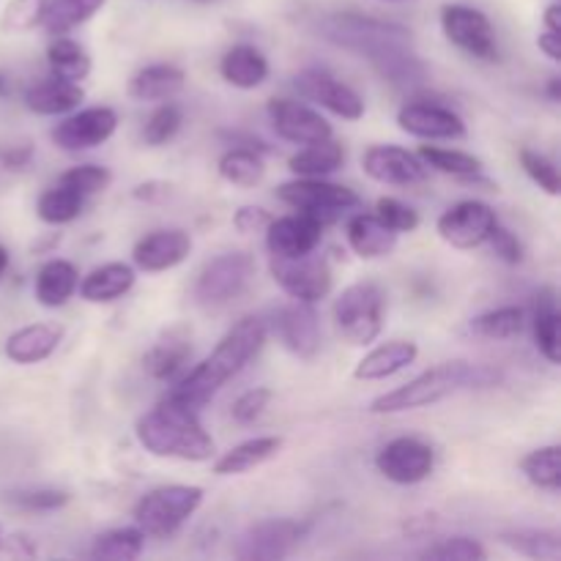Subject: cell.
<instances>
[{"label":"cell","mask_w":561,"mask_h":561,"mask_svg":"<svg viewBox=\"0 0 561 561\" xmlns=\"http://www.w3.org/2000/svg\"><path fill=\"white\" fill-rule=\"evenodd\" d=\"M542 22H546V31L561 33V5L559 3L548 5L546 14H542Z\"/></svg>","instance_id":"obj_56"},{"label":"cell","mask_w":561,"mask_h":561,"mask_svg":"<svg viewBox=\"0 0 561 561\" xmlns=\"http://www.w3.org/2000/svg\"><path fill=\"white\" fill-rule=\"evenodd\" d=\"M307 524L294 518H266L247 526L236 542V557L241 561H279L299 548Z\"/></svg>","instance_id":"obj_10"},{"label":"cell","mask_w":561,"mask_h":561,"mask_svg":"<svg viewBox=\"0 0 561 561\" xmlns=\"http://www.w3.org/2000/svg\"><path fill=\"white\" fill-rule=\"evenodd\" d=\"M345 239L348 247L365 261H378L387 257L398 247V233L381 222L376 214H356L345 225Z\"/></svg>","instance_id":"obj_26"},{"label":"cell","mask_w":561,"mask_h":561,"mask_svg":"<svg viewBox=\"0 0 561 561\" xmlns=\"http://www.w3.org/2000/svg\"><path fill=\"white\" fill-rule=\"evenodd\" d=\"M367 179L387 186H414L427 179V164L400 146H373L362 157Z\"/></svg>","instance_id":"obj_18"},{"label":"cell","mask_w":561,"mask_h":561,"mask_svg":"<svg viewBox=\"0 0 561 561\" xmlns=\"http://www.w3.org/2000/svg\"><path fill=\"white\" fill-rule=\"evenodd\" d=\"M272 389L266 387H255V389H247L244 394H239L233 403V409H230V416H233L236 425H252V422H257L263 416V411L268 409V403H272Z\"/></svg>","instance_id":"obj_50"},{"label":"cell","mask_w":561,"mask_h":561,"mask_svg":"<svg viewBox=\"0 0 561 561\" xmlns=\"http://www.w3.org/2000/svg\"><path fill=\"white\" fill-rule=\"evenodd\" d=\"M398 126L420 140H460L466 137V121L453 107L431 102H411L400 107Z\"/></svg>","instance_id":"obj_20"},{"label":"cell","mask_w":561,"mask_h":561,"mask_svg":"<svg viewBox=\"0 0 561 561\" xmlns=\"http://www.w3.org/2000/svg\"><path fill=\"white\" fill-rule=\"evenodd\" d=\"M33 162V146L31 142H22V146H9L0 151V164L5 170H25Z\"/></svg>","instance_id":"obj_53"},{"label":"cell","mask_w":561,"mask_h":561,"mask_svg":"<svg viewBox=\"0 0 561 561\" xmlns=\"http://www.w3.org/2000/svg\"><path fill=\"white\" fill-rule=\"evenodd\" d=\"M77 285H80V274L75 263L53 257L36 274V301L49 310H58L77 294Z\"/></svg>","instance_id":"obj_30"},{"label":"cell","mask_w":561,"mask_h":561,"mask_svg":"<svg viewBox=\"0 0 561 561\" xmlns=\"http://www.w3.org/2000/svg\"><path fill=\"white\" fill-rule=\"evenodd\" d=\"M277 197L288 203L290 208H296V211L312 214L323 225L334 222V219H340L345 211H351V208L362 203V197L354 190H348V186L332 184V181L323 179H301V175L279 184Z\"/></svg>","instance_id":"obj_8"},{"label":"cell","mask_w":561,"mask_h":561,"mask_svg":"<svg viewBox=\"0 0 561 561\" xmlns=\"http://www.w3.org/2000/svg\"><path fill=\"white\" fill-rule=\"evenodd\" d=\"M279 449H283V438L279 436H257V438H250V442H241L239 447L228 449V453L214 463V474L219 477L247 474V471L257 469V466L277 458Z\"/></svg>","instance_id":"obj_31"},{"label":"cell","mask_w":561,"mask_h":561,"mask_svg":"<svg viewBox=\"0 0 561 561\" xmlns=\"http://www.w3.org/2000/svg\"><path fill=\"white\" fill-rule=\"evenodd\" d=\"M268 60L252 44H233L228 53L219 60V75L228 85L239 88V91H252V88L263 85L268 80Z\"/></svg>","instance_id":"obj_27"},{"label":"cell","mask_w":561,"mask_h":561,"mask_svg":"<svg viewBox=\"0 0 561 561\" xmlns=\"http://www.w3.org/2000/svg\"><path fill=\"white\" fill-rule=\"evenodd\" d=\"M296 91L310 102L321 104L323 110L334 113L337 118L345 121H359L365 115V99L354 91L351 85L340 82L337 77L327 75V71L307 69L296 75Z\"/></svg>","instance_id":"obj_17"},{"label":"cell","mask_w":561,"mask_h":561,"mask_svg":"<svg viewBox=\"0 0 561 561\" xmlns=\"http://www.w3.org/2000/svg\"><path fill=\"white\" fill-rule=\"evenodd\" d=\"M82 99H85V91L80 88V82L49 77V80H38L27 88L25 107L36 115H64L80 107Z\"/></svg>","instance_id":"obj_28"},{"label":"cell","mask_w":561,"mask_h":561,"mask_svg":"<svg viewBox=\"0 0 561 561\" xmlns=\"http://www.w3.org/2000/svg\"><path fill=\"white\" fill-rule=\"evenodd\" d=\"M146 548V535L137 526H121L99 535L91 546V557L99 561H135Z\"/></svg>","instance_id":"obj_35"},{"label":"cell","mask_w":561,"mask_h":561,"mask_svg":"<svg viewBox=\"0 0 561 561\" xmlns=\"http://www.w3.org/2000/svg\"><path fill=\"white\" fill-rule=\"evenodd\" d=\"M274 337L288 354L299 359H312L321 348V327H318V312L310 301H288L279 307L268 321Z\"/></svg>","instance_id":"obj_14"},{"label":"cell","mask_w":561,"mask_h":561,"mask_svg":"<svg viewBox=\"0 0 561 561\" xmlns=\"http://www.w3.org/2000/svg\"><path fill=\"white\" fill-rule=\"evenodd\" d=\"M416 356H420V345L411 340H392L362 356L359 365L354 367V378L356 381H387L414 365Z\"/></svg>","instance_id":"obj_25"},{"label":"cell","mask_w":561,"mask_h":561,"mask_svg":"<svg viewBox=\"0 0 561 561\" xmlns=\"http://www.w3.org/2000/svg\"><path fill=\"white\" fill-rule=\"evenodd\" d=\"M58 184L69 186V190L80 192L82 197H93L99 195V192L107 190L110 184H113V173H110L107 168H102V164H77V168L66 170L64 175H60Z\"/></svg>","instance_id":"obj_47"},{"label":"cell","mask_w":561,"mask_h":561,"mask_svg":"<svg viewBox=\"0 0 561 561\" xmlns=\"http://www.w3.org/2000/svg\"><path fill=\"white\" fill-rule=\"evenodd\" d=\"M334 321L351 345L376 343L383 329V290L376 283H354L334 301Z\"/></svg>","instance_id":"obj_6"},{"label":"cell","mask_w":561,"mask_h":561,"mask_svg":"<svg viewBox=\"0 0 561 561\" xmlns=\"http://www.w3.org/2000/svg\"><path fill=\"white\" fill-rule=\"evenodd\" d=\"M107 0H49L42 25L49 36H64L91 20Z\"/></svg>","instance_id":"obj_38"},{"label":"cell","mask_w":561,"mask_h":561,"mask_svg":"<svg viewBox=\"0 0 561 561\" xmlns=\"http://www.w3.org/2000/svg\"><path fill=\"white\" fill-rule=\"evenodd\" d=\"M488 244H491L493 255H496L499 261L510 263V266H518V263L524 261V244H520L518 236H515L510 228H504L502 222L491 230Z\"/></svg>","instance_id":"obj_51"},{"label":"cell","mask_w":561,"mask_h":561,"mask_svg":"<svg viewBox=\"0 0 561 561\" xmlns=\"http://www.w3.org/2000/svg\"><path fill=\"white\" fill-rule=\"evenodd\" d=\"M499 225L496 211L482 201H460L438 217L436 230L455 250H477Z\"/></svg>","instance_id":"obj_13"},{"label":"cell","mask_w":561,"mask_h":561,"mask_svg":"<svg viewBox=\"0 0 561 561\" xmlns=\"http://www.w3.org/2000/svg\"><path fill=\"white\" fill-rule=\"evenodd\" d=\"M268 121L283 140L294 146H310L332 137V124L318 110L307 107L305 102L294 99H272L268 102Z\"/></svg>","instance_id":"obj_16"},{"label":"cell","mask_w":561,"mask_h":561,"mask_svg":"<svg viewBox=\"0 0 561 561\" xmlns=\"http://www.w3.org/2000/svg\"><path fill=\"white\" fill-rule=\"evenodd\" d=\"M502 381L493 367L471 365V362H442L431 370L420 373L403 387L381 394L370 403V414H405V411L425 409V405L438 403L449 394L466 392V389H491Z\"/></svg>","instance_id":"obj_3"},{"label":"cell","mask_w":561,"mask_h":561,"mask_svg":"<svg viewBox=\"0 0 561 561\" xmlns=\"http://www.w3.org/2000/svg\"><path fill=\"white\" fill-rule=\"evenodd\" d=\"M118 129V113L113 107H88L69 115L53 129V142L60 151H88L107 142Z\"/></svg>","instance_id":"obj_15"},{"label":"cell","mask_w":561,"mask_h":561,"mask_svg":"<svg viewBox=\"0 0 561 561\" xmlns=\"http://www.w3.org/2000/svg\"><path fill=\"white\" fill-rule=\"evenodd\" d=\"M323 241V222L312 214L296 211L288 217H272L266 228L268 255L299 257L316 252Z\"/></svg>","instance_id":"obj_19"},{"label":"cell","mask_w":561,"mask_h":561,"mask_svg":"<svg viewBox=\"0 0 561 561\" xmlns=\"http://www.w3.org/2000/svg\"><path fill=\"white\" fill-rule=\"evenodd\" d=\"M416 157L427 164V170H436V173L453 175V179H460V181H471L482 173L480 157L466 151H455V148L422 146Z\"/></svg>","instance_id":"obj_37"},{"label":"cell","mask_w":561,"mask_h":561,"mask_svg":"<svg viewBox=\"0 0 561 561\" xmlns=\"http://www.w3.org/2000/svg\"><path fill=\"white\" fill-rule=\"evenodd\" d=\"M0 542H3V526H0Z\"/></svg>","instance_id":"obj_59"},{"label":"cell","mask_w":561,"mask_h":561,"mask_svg":"<svg viewBox=\"0 0 561 561\" xmlns=\"http://www.w3.org/2000/svg\"><path fill=\"white\" fill-rule=\"evenodd\" d=\"M524 323H526V312L524 307H499V310H488L482 316H477L471 321V332L477 337H485V340H513L524 332Z\"/></svg>","instance_id":"obj_42"},{"label":"cell","mask_w":561,"mask_h":561,"mask_svg":"<svg viewBox=\"0 0 561 561\" xmlns=\"http://www.w3.org/2000/svg\"><path fill=\"white\" fill-rule=\"evenodd\" d=\"M49 0H9L0 16V27L5 33H27L36 25H42L44 14H47Z\"/></svg>","instance_id":"obj_45"},{"label":"cell","mask_w":561,"mask_h":561,"mask_svg":"<svg viewBox=\"0 0 561 561\" xmlns=\"http://www.w3.org/2000/svg\"><path fill=\"white\" fill-rule=\"evenodd\" d=\"M318 33L329 44H334V47L362 55L370 64L398 53V49L414 47V38H411L409 27L398 25V22L376 20V16L354 14V11L323 16L318 22Z\"/></svg>","instance_id":"obj_4"},{"label":"cell","mask_w":561,"mask_h":561,"mask_svg":"<svg viewBox=\"0 0 561 561\" xmlns=\"http://www.w3.org/2000/svg\"><path fill=\"white\" fill-rule=\"evenodd\" d=\"M520 168L526 170V175H529L531 181H535L537 186H540L546 195L557 197L561 192V179H559V168L553 159H548L546 153L540 151H531V148H520Z\"/></svg>","instance_id":"obj_48"},{"label":"cell","mask_w":561,"mask_h":561,"mask_svg":"<svg viewBox=\"0 0 561 561\" xmlns=\"http://www.w3.org/2000/svg\"><path fill=\"white\" fill-rule=\"evenodd\" d=\"M195 3H211V0H195Z\"/></svg>","instance_id":"obj_60"},{"label":"cell","mask_w":561,"mask_h":561,"mask_svg":"<svg viewBox=\"0 0 561 561\" xmlns=\"http://www.w3.org/2000/svg\"><path fill=\"white\" fill-rule=\"evenodd\" d=\"M168 190L170 186L162 184V181H148V184L135 186V192H131V195H135L137 201H157V197L168 195Z\"/></svg>","instance_id":"obj_55"},{"label":"cell","mask_w":561,"mask_h":561,"mask_svg":"<svg viewBox=\"0 0 561 561\" xmlns=\"http://www.w3.org/2000/svg\"><path fill=\"white\" fill-rule=\"evenodd\" d=\"M420 559L427 561H485L488 551L471 537H444V540L433 542L425 551L420 553Z\"/></svg>","instance_id":"obj_44"},{"label":"cell","mask_w":561,"mask_h":561,"mask_svg":"<svg viewBox=\"0 0 561 561\" xmlns=\"http://www.w3.org/2000/svg\"><path fill=\"white\" fill-rule=\"evenodd\" d=\"M192 252V236L181 228H164L153 230V233L142 236L131 250V261L140 272L159 274L170 272V268L181 266Z\"/></svg>","instance_id":"obj_21"},{"label":"cell","mask_w":561,"mask_h":561,"mask_svg":"<svg viewBox=\"0 0 561 561\" xmlns=\"http://www.w3.org/2000/svg\"><path fill=\"white\" fill-rule=\"evenodd\" d=\"M537 47H540V53H546L553 64H559L561 60V33L542 31L540 38H537Z\"/></svg>","instance_id":"obj_54"},{"label":"cell","mask_w":561,"mask_h":561,"mask_svg":"<svg viewBox=\"0 0 561 561\" xmlns=\"http://www.w3.org/2000/svg\"><path fill=\"white\" fill-rule=\"evenodd\" d=\"M520 471L526 480L540 491H561V447L559 444H548V447L531 449L524 460H520Z\"/></svg>","instance_id":"obj_39"},{"label":"cell","mask_w":561,"mask_h":561,"mask_svg":"<svg viewBox=\"0 0 561 561\" xmlns=\"http://www.w3.org/2000/svg\"><path fill=\"white\" fill-rule=\"evenodd\" d=\"M192 359V340L184 327H173L146 351L142 367L157 381H173L184 373V367Z\"/></svg>","instance_id":"obj_22"},{"label":"cell","mask_w":561,"mask_h":561,"mask_svg":"<svg viewBox=\"0 0 561 561\" xmlns=\"http://www.w3.org/2000/svg\"><path fill=\"white\" fill-rule=\"evenodd\" d=\"M82 203H85V197L80 192L69 190L64 184H55L53 190L42 192V197L36 203V214L44 225H55L58 228V225H69L80 217Z\"/></svg>","instance_id":"obj_40"},{"label":"cell","mask_w":561,"mask_h":561,"mask_svg":"<svg viewBox=\"0 0 561 561\" xmlns=\"http://www.w3.org/2000/svg\"><path fill=\"white\" fill-rule=\"evenodd\" d=\"M47 66L53 71V77H60V80L69 82H82L88 75H91V55L82 47L80 42L64 36H53L47 47Z\"/></svg>","instance_id":"obj_34"},{"label":"cell","mask_w":561,"mask_h":561,"mask_svg":"<svg viewBox=\"0 0 561 561\" xmlns=\"http://www.w3.org/2000/svg\"><path fill=\"white\" fill-rule=\"evenodd\" d=\"M345 164V148L343 142H337L334 137H327L321 142H310L307 148H301L299 153L288 159V168L294 175L301 179H323V175L334 173Z\"/></svg>","instance_id":"obj_33"},{"label":"cell","mask_w":561,"mask_h":561,"mask_svg":"<svg viewBox=\"0 0 561 561\" xmlns=\"http://www.w3.org/2000/svg\"><path fill=\"white\" fill-rule=\"evenodd\" d=\"M203 488L197 485H162L137 502L135 526L146 537H170L201 510Z\"/></svg>","instance_id":"obj_5"},{"label":"cell","mask_w":561,"mask_h":561,"mask_svg":"<svg viewBox=\"0 0 561 561\" xmlns=\"http://www.w3.org/2000/svg\"><path fill=\"white\" fill-rule=\"evenodd\" d=\"M201 411L168 394L148 414L137 420L135 436L140 447L153 458L203 463L211 460L214 438L201 425Z\"/></svg>","instance_id":"obj_2"},{"label":"cell","mask_w":561,"mask_h":561,"mask_svg":"<svg viewBox=\"0 0 561 561\" xmlns=\"http://www.w3.org/2000/svg\"><path fill=\"white\" fill-rule=\"evenodd\" d=\"M5 268H9V250H5V247L0 244V279H3Z\"/></svg>","instance_id":"obj_58"},{"label":"cell","mask_w":561,"mask_h":561,"mask_svg":"<svg viewBox=\"0 0 561 561\" xmlns=\"http://www.w3.org/2000/svg\"><path fill=\"white\" fill-rule=\"evenodd\" d=\"M135 266L113 261L88 272L77 288H80V296L88 305H110V301L124 299V296L135 288Z\"/></svg>","instance_id":"obj_24"},{"label":"cell","mask_w":561,"mask_h":561,"mask_svg":"<svg viewBox=\"0 0 561 561\" xmlns=\"http://www.w3.org/2000/svg\"><path fill=\"white\" fill-rule=\"evenodd\" d=\"M268 337V323L257 316H247L219 340L217 348L195 367L179 378L170 394L190 409L201 411L230 378L239 376L247 365L257 356Z\"/></svg>","instance_id":"obj_1"},{"label":"cell","mask_w":561,"mask_h":561,"mask_svg":"<svg viewBox=\"0 0 561 561\" xmlns=\"http://www.w3.org/2000/svg\"><path fill=\"white\" fill-rule=\"evenodd\" d=\"M184 69L173 64H151L129 80V96L135 102H168L184 88Z\"/></svg>","instance_id":"obj_29"},{"label":"cell","mask_w":561,"mask_h":561,"mask_svg":"<svg viewBox=\"0 0 561 561\" xmlns=\"http://www.w3.org/2000/svg\"><path fill=\"white\" fill-rule=\"evenodd\" d=\"M546 93H548V99H551L553 104H559V102H561V77H559V75H553L551 80H548Z\"/></svg>","instance_id":"obj_57"},{"label":"cell","mask_w":561,"mask_h":561,"mask_svg":"<svg viewBox=\"0 0 561 561\" xmlns=\"http://www.w3.org/2000/svg\"><path fill=\"white\" fill-rule=\"evenodd\" d=\"M268 272L290 299L316 305V301L327 299L332 290V266H329L327 255H321L318 250L299 257L268 255Z\"/></svg>","instance_id":"obj_9"},{"label":"cell","mask_w":561,"mask_h":561,"mask_svg":"<svg viewBox=\"0 0 561 561\" xmlns=\"http://www.w3.org/2000/svg\"><path fill=\"white\" fill-rule=\"evenodd\" d=\"M219 175L228 184L241 186V190H252L263 181L266 175V164H263V157L257 151H250V148H230L219 157L217 164Z\"/></svg>","instance_id":"obj_36"},{"label":"cell","mask_w":561,"mask_h":561,"mask_svg":"<svg viewBox=\"0 0 561 561\" xmlns=\"http://www.w3.org/2000/svg\"><path fill=\"white\" fill-rule=\"evenodd\" d=\"M387 3H398V0H387Z\"/></svg>","instance_id":"obj_61"},{"label":"cell","mask_w":561,"mask_h":561,"mask_svg":"<svg viewBox=\"0 0 561 561\" xmlns=\"http://www.w3.org/2000/svg\"><path fill=\"white\" fill-rule=\"evenodd\" d=\"M502 542L513 551L524 553L529 559L557 561L561 557V537L553 529H515L504 531Z\"/></svg>","instance_id":"obj_41"},{"label":"cell","mask_w":561,"mask_h":561,"mask_svg":"<svg viewBox=\"0 0 561 561\" xmlns=\"http://www.w3.org/2000/svg\"><path fill=\"white\" fill-rule=\"evenodd\" d=\"M64 332L53 323H31L5 337L3 354L14 365H38L58 351Z\"/></svg>","instance_id":"obj_23"},{"label":"cell","mask_w":561,"mask_h":561,"mask_svg":"<svg viewBox=\"0 0 561 561\" xmlns=\"http://www.w3.org/2000/svg\"><path fill=\"white\" fill-rule=\"evenodd\" d=\"M252 277H255V261L250 252H225L201 268L192 294L203 310H217L239 299Z\"/></svg>","instance_id":"obj_7"},{"label":"cell","mask_w":561,"mask_h":561,"mask_svg":"<svg viewBox=\"0 0 561 561\" xmlns=\"http://www.w3.org/2000/svg\"><path fill=\"white\" fill-rule=\"evenodd\" d=\"M181 126H184V113H181L179 104H173L168 99V102L159 104V107L151 113V118L146 121L142 140H146V146L151 148L168 146V142L179 135Z\"/></svg>","instance_id":"obj_43"},{"label":"cell","mask_w":561,"mask_h":561,"mask_svg":"<svg viewBox=\"0 0 561 561\" xmlns=\"http://www.w3.org/2000/svg\"><path fill=\"white\" fill-rule=\"evenodd\" d=\"M376 217L381 219L387 228H392L398 236L414 233V230L420 228V214H416V208L398 201V197H381V201L376 203Z\"/></svg>","instance_id":"obj_49"},{"label":"cell","mask_w":561,"mask_h":561,"mask_svg":"<svg viewBox=\"0 0 561 561\" xmlns=\"http://www.w3.org/2000/svg\"><path fill=\"white\" fill-rule=\"evenodd\" d=\"M376 469L394 485H420L436 469V453L422 438L400 436L383 444L376 455Z\"/></svg>","instance_id":"obj_12"},{"label":"cell","mask_w":561,"mask_h":561,"mask_svg":"<svg viewBox=\"0 0 561 561\" xmlns=\"http://www.w3.org/2000/svg\"><path fill=\"white\" fill-rule=\"evenodd\" d=\"M535 343L537 351L546 356L551 365H559L561 362V343H559V301H557V288L553 285H546L540 288L535 299Z\"/></svg>","instance_id":"obj_32"},{"label":"cell","mask_w":561,"mask_h":561,"mask_svg":"<svg viewBox=\"0 0 561 561\" xmlns=\"http://www.w3.org/2000/svg\"><path fill=\"white\" fill-rule=\"evenodd\" d=\"M268 222H272V214L263 206H241L239 211L233 214V228L244 236L266 233Z\"/></svg>","instance_id":"obj_52"},{"label":"cell","mask_w":561,"mask_h":561,"mask_svg":"<svg viewBox=\"0 0 561 561\" xmlns=\"http://www.w3.org/2000/svg\"><path fill=\"white\" fill-rule=\"evenodd\" d=\"M69 493L60 488H25V491L5 493V502L27 513H55L69 504Z\"/></svg>","instance_id":"obj_46"},{"label":"cell","mask_w":561,"mask_h":561,"mask_svg":"<svg viewBox=\"0 0 561 561\" xmlns=\"http://www.w3.org/2000/svg\"><path fill=\"white\" fill-rule=\"evenodd\" d=\"M442 27L444 36L449 38V44H455L458 49L469 53L477 60H499V42L496 31H493V22L488 20V14H482L474 5L463 3H447L442 9Z\"/></svg>","instance_id":"obj_11"}]
</instances>
